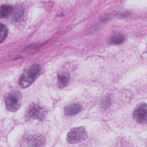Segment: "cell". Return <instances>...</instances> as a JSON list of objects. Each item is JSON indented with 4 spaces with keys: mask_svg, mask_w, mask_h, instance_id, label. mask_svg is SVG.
<instances>
[{
    "mask_svg": "<svg viewBox=\"0 0 147 147\" xmlns=\"http://www.w3.org/2000/svg\"><path fill=\"white\" fill-rule=\"evenodd\" d=\"M13 7L10 5H3L1 6L0 15L1 18H6L8 17L13 11Z\"/></svg>",
    "mask_w": 147,
    "mask_h": 147,
    "instance_id": "ba28073f",
    "label": "cell"
},
{
    "mask_svg": "<svg viewBox=\"0 0 147 147\" xmlns=\"http://www.w3.org/2000/svg\"><path fill=\"white\" fill-rule=\"evenodd\" d=\"M146 104L144 103L139 105V106L134 110L133 113V117L137 122L144 123L146 121Z\"/></svg>",
    "mask_w": 147,
    "mask_h": 147,
    "instance_id": "5b68a950",
    "label": "cell"
},
{
    "mask_svg": "<svg viewBox=\"0 0 147 147\" xmlns=\"http://www.w3.org/2000/svg\"><path fill=\"white\" fill-rule=\"evenodd\" d=\"M8 33V29L7 27L3 25V24H1V42H3V41L6 39Z\"/></svg>",
    "mask_w": 147,
    "mask_h": 147,
    "instance_id": "8fae6325",
    "label": "cell"
},
{
    "mask_svg": "<svg viewBox=\"0 0 147 147\" xmlns=\"http://www.w3.org/2000/svg\"><path fill=\"white\" fill-rule=\"evenodd\" d=\"M69 82V75L68 73L65 71H61L58 74L57 83L59 87H66Z\"/></svg>",
    "mask_w": 147,
    "mask_h": 147,
    "instance_id": "52a82bcc",
    "label": "cell"
},
{
    "mask_svg": "<svg viewBox=\"0 0 147 147\" xmlns=\"http://www.w3.org/2000/svg\"><path fill=\"white\" fill-rule=\"evenodd\" d=\"M22 94L20 91H13L9 92L5 98V105L7 110L16 111L20 107L21 104Z\"/></svg>",
    "mask_w": 147,
    "mask_h": 147,
    "instance_id": "7a4b0ae2",
    "label": "cell"
},
{
    "mask_svg": "<svg viewBox=\"0 0 147 147\" xmlns=\"http://www.w3.org/2000/svg\"><path fill=\"white\" fill-rule=\"evenodd\" d=\"M125 41V37L121 33L114 34L111 38V42L114 44H122Z\"/></svg>",
    "mask_w": 147,
    "mask_h": 147,
    "instance_id": "30bf717a",
    "label": "cell"
},
{
    "mask_svg": "<svg viewBox=\"0 0 147 147\" xmlns=\"http://www.w3.org/2000/svg\"><path fill=\"white\" fill-rule=\"evenodd\" d=\"M82 109L81 105L78 103H73L66 106L64 108V114L66 116H72L78 114Z\"/></svg>",
    "mask_w": 147,
    "mask_h": 147,
    "instance_id": "8992f818",
    "label": "cell"
},
{
    "mask_svg": "<svg viewBox=\"0 0 147 147\" xmlns=\"http://www.w3.org/2000/svg\"><path fill=\"white\" fill-rule=\"evenodd\" d=\"M87 137L86 129L83 126L72 128L68 133L67 141L70 144H75L84 141Z\"/></svg>",
    "mask_w": 147,
    "mask_h": 147,
    "instance_id": "3957f363",
    "label": "cell"
},
{
    "mask_svg": "<svg viewBox=\"0 0 147 147\" xmlns=\"http://www.w3.org/2000/svg\"><path fill=\"white\" fill-rule=\"evenodd\" d=\"M28 142L30 143L29 146H42L44 143V140L42 136H35L31 138Z\"/></svg>",
    "mask_w": 147,
    "mask_h": 147,
    "instance_id": "9c48e42d",
    "label": "cell"
},
{
    "mask_svg": "<svg viewBox=\"0 0 147 147\" xmlns=\"http://www.w3.org/2000/svg\"><path fill=\"white\" fill-rule=\"evenodd\" d=\"M40 71L41 67L39 64H36L31 65L21 76L19 80L20 86L24 88L29 87L37 79Z\"/></svg>",
    "mask_w": 147,
    "mask_h": 147,
    "instance_id": "6da1fadb",
    "label": "cell"
},
{
    "mask_svg": "<svg viewBox=\"0 0 147 147\" xmlns=\"http://www.w3.org/2000/svg\"><path fill=\"white\" fill-rule=\"evenodd\" d=\"M45 115V111L42 107L36 104H32L26 110V116L34 120H42Z\"/></svg>",
    "mask_w": 147,
    "mask_h": 147,
    "instance_id": "277c9868",
    "label": "cell"
}]
</instances>
